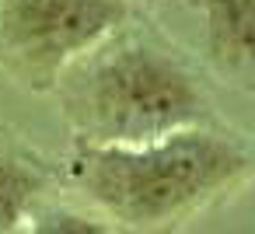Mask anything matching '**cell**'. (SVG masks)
Masks as SVG:
<instances>
[{
    "label": "cell",
    "mask_w": 255,
    "mask_h": 234,
    "mask_svg": "<svg viewBox=\"0 0 255 234\" xmlns=\"http://www.w3.org/2000/svg\"><path fill=\"white\" fill-rule=\"evenodd\" d=\"M53 91L77 143L140 147L213 126V105L196 70L168 42L133 28H119L74 60Z\"/></svg>",
    "instance_id": "6da1fadb"
},
{
    "label": "cell",
    "mask_w": 255,
    "mask_h": 234,
    "mask_svg": "<svg viewBox=\"0 0 255 234\" xmlns=\"http://www.w3.org/2000/svg\"><path fill=\"white\" fill-rule=\"evenodd\" d=\"M252 171V150L241 136L217 126L182 129L140 147L77 143L67 154V178L112 224L157 231L185 220L224 196Z\"/></svg>",
    "instance_id": "7a4b0ae2"
},
{
    "label": "cell",
    "mask_w": 255,
    "mask_h": 234,
    "mask_svg": "<svg viewBox=\"0 0 255 234\" xmlns=\"http://www.w3.org/2000/svg\"><path fill=\"white\" fill-rule=\"evenodd\" d=\"M126 21L129 0H0V67L28 91H53L74 60Z\"/></svg>",
    "instance_id": "3957f363"
},
{
    "label": "cell",
    "mask_w": 255,
    "mask_h": 234,
    "mask_svg": "<svg viewBox=\"0 0 255 234\" xmlns=\"http://www.w3.org/2000/svg\"><path fill=\"white\" fill-rule=\"evenodd\" d=\"M53 168L14 136H0V234L18 231L46 199Z\"/></svg>",
    "instance_id": "277c9868"
},
{
    "label": "cell",
    "mask_w": 255,
    "mask_h": 234,
    "mask_svg": "<svg viewBox=\"0 0 255 234\" xmlns=\"http://www.w3.org/2000/svg\"><path fill=\"white\" fill-rule=\"evenodd\" d=\"M206 49L217 70L248 77L252 70V0H206Z\"/></svg>",
    "instance_id": "5b68a950"
},
{
    "label": "cell",
    "mask_w": 255,
    "mask_h": 234,
    "mask_svg": "<svg viewBox=\"0 0 255 234\" xmlns=\"http://www.w3.org/2000/svg\"><path fill=\"white\" fill-rule=\"evenodd\" d=\"M25 234H112V224L102 213L42 199L25 220Z\"/></svg>",
    "instance_id": "8992f818"
},
{
    "label": "cell",
    "mask_w": 255,
    "mask_h": 234,
    "mask_svg": "<svg viewBox=\"0 0 255 234\" xmlns=\"http://www.w3.org/2000/svg\"><path fill=\"white\" fill-rule=\"evenodd\" d=\"M11 234H25V224H21V227H18V231H11Z\"/></svg>",
    "instance_id": "52a82bcc"
}]
</instances>
